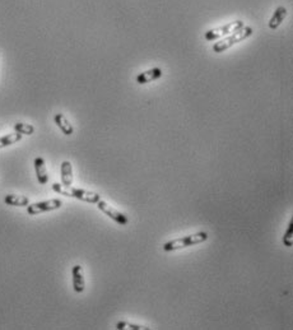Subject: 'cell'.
I'll return each instance as SVG.
<instances>
[{
  "mask_svg": "<svg viewBox=\"0 0 293 330\" xmlns=\"http://www.w3.org/2000/svg\"><path fill=\"white\" fill-rule=\"evenodd\" d=\"M53 190L57 194H61V195H65V197L69 198H74V199L82 200V202H86V203L96 204L97 202L101 199L100 194L93 193V191L90 190H84V189L65 186V185L59 183H53Z\"/></svg>",
  "mask_w": 293,
  "mask_h": 330,
  "instance_id": "obj_1",
  "label": "cell"
},
{
  "mask_svg": "<svg viewBox=\"0 0 293 330\" xmlns=\"http://www.w3.org/2000/svg\"><path fill=\"white\" fill-rule=\"evenodd\" d=\"M254 34V30L251 27L243 26L242 28L237 30L236 32H233L232 35H228L226 38H222L218 42L213 45V51L214 53H223V51L228 50L230 47H232L233 45L238 44L241 41L246 40L251 35Z\"/></svg>",
  "mask_w": 293,
  "mask_h": 330,
  "instance_id": "obj_2",
  "label": "cell"
},
{
  "mask_svg": "<svg viewBox=\"0 0 293 330\" xmlns=\"http://www.w3.org/2000/svg\"><path fill=\"white\" fill-rule=\"evenodd\" d=\"M208 234L207 232H197L194 235H189V236H183L180 238H175V240L167 241L164 245L165 251H175L180 250L183 247L187 246H194V245H198V243H201L204 241L208 240Z\"/></svg>",
  "mask_w": 293,
  "mask_h": 330,
  "instance_id": "obj_3",
  "label": "cell"
},
{
  "mask_svg": "<svg viewBox=\"0 0 293 330\" xmlns=\"http://www.w3.org/2000/svg\"><path fill=\"white\" fill-rule=\"evenodd\" d=\"M243 26H245V24H243L242 20H235V22L227 23L222 27H217V28H213V30L207 31L205 35H204V37H205V40L208 41L220 40L222 37L231 35V32H236L237 30L242 28Z\"/></svg>",
  "mask_w": 293,
  "mask_h": 330,
  "instance_id": "obj_4",
  "label": "cell"
},
{
  "mask_svg": "<svg viewBox=\"0 0 293 330\" xmlns=\"http://www.w3.org/2000/svg\"><path fill=\"white\" fill-rule=\"evenodd\" d=\"M63 202L60 199H50L45 200V202H38V203L28 204L27 205V213L30 216H36V214L45 213V212H50L61 208Z\"/></svg>",
  "mask_w": 293,
  "mask_h": 330,
  "instance_id": "obj_5",
  "label": "cell"
},
{
  "mask_svg": "<svg viewBox=\"0 0 293 330\" xmlns=\"http://www.w3.org/2000/svg\"><path fill=\"white\" fill-rule=\"evenodd\" d=\"M96 204L97 208H98L102 213L109 216V217L112 220H115L116 223L121 224V226H127V224L129 223V217H128V216H125L124 213H121V212H119L117 209H115L112 205H110V204L107 203V202H105V200L100 199Z\"/></svg>",
  "mask_w": 293,
  "mask_h": 330,
  "instance_id": "obj_6",
  "label": "cell"
},
{
  "mask_svg": "<svg viewBox=\"0 0 293 330\" xmlns=\"http://www.w3.org/2000/svg\"><path fill=\"white\" fill-rule=\"evenodd\" d=\"M72 277H73V288L77 293H82L86 290V280H84L83 269L80 265H74L72 268Z\"/></svg>",
  "mask_w": 293,
  "mask_h": 330,
  "instance_id": "obj_7",
  "label": "cell"
},
{
  "mask_svg": "<svg viewBox=\"0 0 293 330\" xmlns=\"http://www.w3.org/2000/svg\"><path fill=\"white\" fill-rule=\"evenodd\" d=\"M162 74H164V72H162L161 68H152V69L146 70L143 73L138 74L135 80H137V83L139 84H146L150 83V82H153V80L160 79V78L162 77Z\"/></svg>",
  "mask_w": 293,
  "mask_h": 330,
  "instance_id": "obj_8",
  "label": "cell"
},
{
  "mask_svg": "<svg viewBox=\"0 0 293 330\" xmlns=\"http://www.w3.org/2000/svg\"><path fill=\"white\" fill-rule=\"evenodd\" d=\"M35 171H36L37 181L41 183V185H45V183H49V175H47L46 170V164H45V160L42 157H36L34 162Z\"/></svg>",
  "mask_w": 293,
  "mask_h": 330,
  "instance_id": "obj_9",
  "label": "cell"
},
{
  "mask_svg": "<svg viewBox=\"0 0 293 330\" xmlns=\"http://www.w3.org/2000/svg\"><path fill=\"white\" fill-rule=\"evenodd\" d=\"M61 183L65 186H72L73 183V166L69 161H63L60 167Z\"/></svg>",
  "mask_w": 293,
  "mask_h": 330,
  "instance_id": "obj_10",
  "label": "cell"
},
{
  "mask_svg": "<svg viewBox=\"0 0 293 330\" xmlns=\"http://www.w3.org/2000/svg\"><path fill=\"white\" fill-rule=\"evenodd\" d=\"M286 17H287L286 7H282V5H280V7L276 8L274 14L272 16V18H270L269 23H268L270 30H276V28L282 24V22L286 19Z\"/></svg>",
  "mask_w": 293,
  "mask_h": 330,
  "instance_id": "obj_11",
  "label": "cell"
},
{
  "mask_svg": "<svg viewBox=\"0 0 293 330\" xmlns=\"http://www.w3.org/2000/svg\"><path fill=\"white\" fill-rule=\"evenodd\" d=\"M4 203L12 207H27L30 204V199L24 195H17V194H8L4 197Z\"/></svg>",
  "mask_w": 293,
  "mask_h": 330,
  "instance_id": "obj_12",
  "label": "cell"
},
{
  "mask_svg": "<svg viewBox=\"0 0 293 330\" xmlns=\"http://www.w3.org/2000/svg\"><path fill=\"white\" fill-rule=\"evenodd\" d=\"M54 121L57 125V128L63 131V134L65 135H72L74 133V128L73 125L69 123L67 117L64 116L63 113H56L55 116H54Z\"/></svg>",
  "mask_w": 293,
  "mask_h": 330,
  "instance_id": "obj_13",
  "label": "cell"
},
{
  "mask_svg": "<svg viewBox=\"0 0 293 330\" xmlns=\"http://www.w3.org/2000/svg\"><path fill=\"white\" fill-rule=\"evenodd\" d=\"M22 134L19 133H13V134H8V135H5V137H1L0 138V148H4V147H8V146H12V144H16L18 143L20 139H22Z\"/></svg>",
  "mask_w": 293,
  "mask_h": 330,
  "instance_id": "obj_14",
  "label": "cell"
},
{
  "mask_svg": "<svg viewBox=\"0 0 293 330\" xmlns=\"http://www.w3.org/2000/svg\"><path fill=\"white\" fill-rule=\"evenodd\" d=\"M14 130L17 133L22 134V135H32L35 133V127L31 124L24 123H16L14 124Z\"/></svg>",
  "mask_w": 293,
  "mask_h": 330,
  "instance_id": "obj_15",
  "label": "cell"
},
{
  "mask_svg": "<svg viewBox=\"0 0 293 330\" xmlns=\"http://www.w3.org/2000/svg\"><path fill=\"white\" fill-rule=\"evenodd\" d=\"M116 329L119 330H146L149 328L143 327V325H138V324H131L128 321H119L116 324Z\"/></svg>",
  "mask_w": 293,
  "mask_h": 330,
  "instance_id": "obj_16",
  "label": "cell"
},
{
  "mask_svg": "<svg viewBox=\"0 0 293 330\" xmlns=\"http://www.w3.org/2000/svg\"><path fill=\"white\" fill-rule=\"evenodd\" d=\"M283 243L287 247H291L293 245V220H291L288 223V228L283 237Z\"/></svg>",
  "mask_w": 293,
  "mask_h": 330,
  "instance_id": "obj_17",
  "label": "cell"
}]
</instances>
